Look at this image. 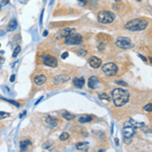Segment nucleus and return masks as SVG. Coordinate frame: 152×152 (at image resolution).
I'll list each match as a JSON object with an SVG mask.
<instances>
[{
    "label": "nucleus",
    "instance_id": "39448f33",
    "mask_svg": "<svg viewBox=\"0 0 152 152\" xmlns=\"http://www.w3.org/2000/svg\"><path fill=\"white\" fill-rule=\"evenodd\" d=\"M118 66L115 63H106L102 66V72L107 76H115L118 73Z\"/></svg>",
    "mask_w": 152,
    "mask_h": 152
},
{
    "label": "nucleus",
    "instance_id": "412c9836",
    "mask_svg": "<svg viewBox=\"0 0 152 152\" xmlns=\"http://www.w3.org/2000/svg\"><path fill=\"white\" fill-rule=\"evenodd\" d=\"M68 138H69V134H68V133H66V132L62 133V134H61V136H60V140H61V141H66Z\"/></svg>",
    "mask_w": 152,
    "mask_h": 152
},
{
    "label": "nucleus",
    "instance_id": "7c9ffc66",
    "mask_svg": "<svg viewBox=\"0 0 152 152\" xmlns=\"http://www.w3.org/2000/svg\"><path fill=\"white\" fill-rule=\"evenodd\" d=\"M139 57H140V58H141V59H142V60H143V61H144V62H146V61H147V59H146V58H145V57H143V56H142V55H140V54H139Z\"/></svg>",
    "mask_w": 152,
    "mask_h": 152
},
{
    "label": "nucleus",
    "instance_id": "4c0bfd02",
    "mask_svg": "<svg viewBox=\"0 0 152 152\" xmlns=\"http://www.w3.org/2000/svg\"><path fill=\"white\" fill-rule=\"evenodd\" d=\"M137 1H141V0H137Z\"/></svg>",
    "mask_w": 152,
    "mask_h": 152
},
{
    "label": "nucleus",
    "instance_id": "f8f14e48",
    "mask_svg": "<svg viewBox=\"0 0 152 152\" xmlns=\"http://www.w3.org/2000/svg\"><path fill=\"white\" fill-rule=\"evenodd\" d=\"M88 62H89V65L92 67V68H100L101 65V60L100 58H97V57H95V56H92V57H90L89 58V60H88Z\"/></svg>",
    "mask_w": 152,
    "mask_h": 152
},
{
    "label": "nucleus",
    "instance_id": "bb28decb",
    "mask_svg": "<svg viewBox=\"0 0 152 152\" xmlns=\"http://www.w3.org/2000/svg\"><path fill=\"white\" fill-rule=\"evenodd\" d=\"M68 55H69V53H68V52H64V53L62 54L61 58H62V59H66V58L68 57Z\"/></svg>",
    "mask_w": 152,
    "mask_h": 152
},
{
    "label": "nucleus",
    "instance_id": "f03ea898",
    "mask_svg": "<svg viewBox=\"0 0 152 152\" xmlns=\"http://www.w3.org/2000/svg\"><path fill=\"white\" fill-rule=\"evenodd\" d=\"M148 26V21L143 18H135L128 21L125 25V28L130 31H141Z\"/></svg>",
    "mask_w": 152,
    "mask_h": 152
},
{
    "label": "nucleus",
    "instance_id": "2eb2a0df",
    "mask_svg": "<svg viewBox=\"0 0 152 152\" xmlns=\"http://www.w3.org/2000/svg\"><path fill=\"white\" fill-rule=\"evenodd\" d=\"M92 121V117L89 116V115H83L81 117L78 118V122L80 124H85V123H89Z\"/></svg>",
    "mask_w": 152,
    "mask_h": 152
},
{
    "label": "nucleus",
    "instance_id": "72a5a7b5",
    "mask_svg": "<svg viewBox=\"0 0 152 152\" xmlns=\"http://www.w3.org/2000/svg\"><path fill=\"white\" fill-rule=\"evenodd\" d=\"M115 142H116V145H119V139L118 138L115 139Z\"/></svg>",
    "mask_w": 152,
    "mask_h": 152
},
{
    "label": "nucleus",
    "instance_id": "4468645a",
    "mask_svg": "<svg viewBox=\"0 0 152 152\" xmlns=\"http://www.w3.org/2000/svg\"><path fill=\"white\" fill-rule=\"evenodd\" d=\"M84 83H85L84 77H79V78H74V79H73V84H74V86L77 87V88L83 87Z\"/></svg>",
    "mask_w": 152,
    "mask_h": 152
},
{
    "label": "nucleus",
    "instance_id": "a878e982",
    "mask_svg": "<svg viewBox=\"0 0 152 152\" xmlns=\"http://www.w3.org/2000/svg\"><path fill=\"white\" fill-rule=\"evenodd\" d=\"M78 53H79V55H81V56H86V54H87V52L84 50H79Z\"/></svg>",
    "mask_w": 152,
    "mask_h": 152
},
{
    "label": "nucleus",
    "instance_id": "6ab92c4d",
    "mask_svg": "<svg viewBox=\"0 0 152 152\" xmlns=\"http://www.w3.org/2000/svg\"><path fill=\"white\" fill-rule=\"evenodd\" d=\"M16 27H17V21H16L15 19H12V20L8 24V30H9V31H12V30L16 29Z\"/></svg>",
    "mask_w": 152,
    "mask_h": 152
},
{
    "label": "nucleus",
    "instance_id": "c9c22d12",
    "mask_svg": "<svg viewBox=\"0 0 152 152\" xmlns=\"http://www.w3.org/2000/svg\"><path fill=\"white\" fill-rule=\"evenodd\" d=\"M115 1H122V0H115Z\"/></svg>",
    "mask_w": 152,
    "mask_h": 152
},
{
    "label": "nucleus",
    "instance_id": "393cba45",
    "mask_svg": "<svg viewBox=\"0 0 152 152\" xmlns=\"http://www.w3.org/2000/svg\"><path fill=\"white\" fill-rule=\"evenodd\" d=\"M19 52H20V47H19V46H17V47H16L15 49H14V51H13L12 57H13V58H15V57H16V56L18 55V53H19Z\"/></svg>",
    "mask_w": 152,
    "mask_h": 152
},
{
    "label": "nucleus",
    "instance_id": "9d476101",
    "mask_svg": "<svg viewBox=\"0 0 152 152\" xmlns=\"http://www.w3.org/2000/svg\"><path fill=\"white\" fill-rule=\"evenodd\" d=\"M70 80V77L68 75H64V74H61V75H58L56 77H54L53 79V83L55 85H59V84H62V83H65L67 81Z\"/></svg>",
    "mask_w": 152,
    "mask_h": 152
},
{
    "label": "nucleus",
    "instance_id": "2f4dec72",
    "mask_svg": "<svg viewBox=\"0 0 152 152\" xmlns=\"http://www.w3.org/2000/svg\"><path fill=\"white\" fill-rule=\"evenodd\" d=\"M43 99H44V97H43V96H42V97H40V99H39V100H38V101H37V102H36V103H35V104H36V105H37V104H38V103H39V102H40V101H43Z\"/></svg>",
    "mask_w": 152,
    "mask_h": 152
},
{
    "label": "nucleus",
    "instance_id": "20e7f679",
    "mask_svg": "<svg viewBox=\"0 0 152 152\" xmlns=\"http://www.w3.org/2000/svg\"><path fill=\"white\" fill-rule=\"evenodd\" d=\"M136 133V127L132 126H127L124 127L123 129V136H124V140L127 144H130L131 141H132V138L133 136L135 135Z\"/></svg>",
    "mask_w": 152,
    "mask_h": 152
},
{
    "label": "nucleus",
    "instance_id": "1a4fd4ad",
    "mask_svg": "<svg viewBox=\"0 0 152 152\" xmlns=\"http://www.w3.org/2000/svg\"><path fill=\"white\" fill-rule=\"evenodd\" d=\"M75 28H63V29H61L55 37H56V39H60V38H66V37H68V36H70V35H73V34H75Z\"/></svg>",
    "mask_w": 152,
    "mask_h": 152
},
{
    "label": "nucleus",
    "instance_id": "6e6552de",
    "mask_svg": "<svg viewBox=\"0 0 152 152\" xmlns=\"http://www.w3.org/2000/svg\"><path fill=\"white\" fill-rule=\"evenodd\" d=\"M42 60L44 62L45 65L49 66V67H57L58 66V60L54 57V56H51V55H47V54H44L42 56Z\"/></svg>",
    "mask_w": 152,
    "mask_h": 152
},
{
    "label": "nucleus",
    "instance_id": "aec40b11",
    "mask_svg": "<svg viewBox=\"0 0 152 152\" xmlns=\"http://www.w3.org/2000/svg\"><path fill=\"white\" fill-rule=\"evenodd\" d=\"M63 118L66 119V120H69V121H70V120L75 119V116H74L73 114H70V113L67 112V113H64V114H63Z\"/></svg>",
    "mask_w": 152,
    "mask_h": 152
},
{
    "label": "nucleus",
    "instance_id": "5701e85b",
    "mask_svg": "<svg viewBox=\"0 0 152 152\" xmlns=\"http://www.w3.org/2000/svg\"><path fill=\"white\" fill-rule=\"evenodd\" d=\"M10 116V114L8 113H4V112H0V120H3V119H6Z\"/></svg>",
    "mask_w": 152,
    "mask_h": 152
},
{
    "label": "nucleus",
    "instance_id": "dca6fc26",
    "mask_svg": "<svg viewBox=\"0 0 152 152\" xmlns=\"http://www.w3.org/2000/svg\"><path fill=\"white\" fill-rule=\"evenodd\" d=\"M88 147H89V145L87 142H79L76 144V149L80 150V151H87Z\"/></svg>",
    "mask_w": 152,
    "mask_h": 152
},
{
    "label": "nucleus",
    "instance_id": "423d86ee",
    "mask_svg": "<svg viewBox=\"0 0 152 152\" xmlns=\"http://www.w3.org/2000/svg\"><path fill=\"white\" fill-rule=\"evenodd\" d=\"M83 41V38L79 34H73L65 38V44L66 45H80Z\"/></svg>",
    "mask_w": 152,
    "mask_h": 152
},
{
    "label": "nucleus",
    "instance_id": "c756f323",
    "mask_svg": "<svg viewBox=\"0 0 152 152\" xmlns=\"http://www.w3.org/2000/svg\"><path fill=\"white\" fill-rule=\"evenodd\" d=\"M9 3V0H3L2 2H1V5L3 6V5H6V4H8Z\"/></svg>",
    "mask_w": 152,
    "mask_h": 152
},
{
    "label": "nucleus",
    "instance_id": "a211bd4d",
    "mask_svg": "<svg viewBox=\"0 0 152 152\" xmlns=\"http://www.w3.org/2000/svg\"><path fill=\"white\" fill-rule=\"evenodd\" d=\"M30 145H31V142H30L29 140H24V141H21L20 144H19L20 150H21V151H25V150L27 149V147L30 146Z\"/></svg>",
    "mask_w": 152,
    "mask_h": 152
},
{
    "label": "nucleus",
    "instance_id": "f3484780",
    "mask_svg": "<svg viewBox=\"0 0 152 152\" xmlns=\"http://www.w3.org/2000/svg\"><path fill=\"white\" fill-rule=\"evenodd\" d=\"M47 80V77L45 75H38L35 77V83L38 85H43Z\"/></svg>",
    "mask_w": 152,
    "mask_h": 152
},
{
    "label": "nucleus",
    "instance_id": "ddd939ff",
    "mask_svg": "<svg viewBox=\"0 0 152 152\" xmlns=\"http://www.w3.org/2000/svg\"><path fill=\"white\" fill-rule=\"evenodd\" d=\"M97 84H99L97 77L96 76H90L89 79H88V87L91 88V89H94V88H96Z\"/></svg>",
    "mask_w": 152,
    "mask_h": 152
},
{
    "label": "nucleus",
    "instance_id": "e433bc0d",
    "mask_svg": "<svg viewBox=\"0 0 152 152\" xmlns=\"http://www.w3.org/2000/svg\"><path fill=\"white\" fill-rule=\"evenodd\" d=\"M0 10H1V4H0Z\"/></svg>",
    "mask_w": 152,
    "mask_h": 152
},
{
    "label": "nucleus",
    "instance_id": "7ed1b4c3",
    "mask_svg": "<svg viewBox=\"0 0 152 152\" xmlns=\"http://www.w3.org/2000/svg\"><path fill=\"white\" fill-rule=\"evenodd\" d=\"M116 18V14L112 11H107V10H101L99 12L97 15V19L99 21L102 25H110L113 24L114 20Z\"/></svg>",
    "mask_w": 152,
    "mask_h": 152
},
{
    "label": "nucleus",
    "instance_id": "9b49d317",
    "mask_svg": "<svg viewBox=\"0 0 152 152\" xmlns=\"http://www.w3.org/2000/svg\"><path fill=\"white\" fill-rule=\"evenodd\" d=\"M45 123L47 124V126L51 128V129H54L55 127H57L58 125V120L56 118H53V117H50V116H47L45 117Z\"/></svg>",
    "mask_w": 152,
    "mask_h": 152
},
{
    "label": "nucleus",
    "instance_id": "0eeeda50",
    "mask_svg": "<svg viewBox=\"0 0 152 152\" xmlns=\"http://www.w3.org/2000/svg\"><path fill=\"white\" fill-rule=\"evenodd\" d=\"M116 45H117L119 48L125 49V50L131 49V48L133 47V44H132L131 40H130L129 38H126V37H120V38H118L117 41H116Z\"/></svg>",
    "mask_w": 152,
    "mask_h": 152
},
{
    "label": "nucleus",
    "instance_id": "f257e3e1",
    "mask_svg": "<svg viewBox=\"0 0 152 152\" xmlns=\"http://www.w3.org/2000/svg\"><path fill=\"white\" fill-rule=\"evenodd\" d=\"M112 99L114 101V104L116 106H123L126 104L129 99H130V93L124 88H115L112 91Z\"/></svg>",
    "mask_w": 152,
    "mask_h": 152
},
{
    "label": "nucleus",
    "instance_id": "f704fd0d",
    "mask_svg": "<svg viewBox=\"0 0 152 152\" xmlns=\"http://www.w3.org/2000/svg\"><path fill=\"white\" fill-rule=\"evenodd\" d=\"M47 35H48V31H44V36H45V37H46V36H47Z\"/></svg>",
    "mask_w": 152,
    "mask_h": 152
},
{
    "label": "nucleus",
    "instance_id": "473e14b6",
    "mask_svg": "<svg viewBox=\"0 0 152 152\" xmlns=\"http://www.w3.org/2000/svg\"><path fill=\"white\" fill-rule=\"evenodd\" d=\"M14 78H15V75H11V77H10V81H11V82L14 81Z\"/></svg>",
    "mask_w": 152,
    "mask_h": 152
},
{
    "label": "nucleus",
    "instance_id": "cd10ccee",
    "mask_svg": "<svg viewBox=\"0 0 152 152\" xmlns=\"http://www.w3.org/2000/svg\"><path fill=\"white\" fill-rule=\"evenodd\" d=\"M117 84H120V85H124V86H127V83L124 82V81H116Z\"/></svg>",
    "mask_w": 152,
    "mask_h": 152
},
{
    "label": "nucleus",
    "instance_id": "b1692460",
    "mask_svg": "<svg viewBox=\"0 0 152 152\" xmlns=\"http://www.w3.org/2000/svg\"><path fill=\"white\" fill-rule=\"evenodd\" d=\"M143 110H144L145 112H151L152 111V103L151 102H149L148 104H146V105L143 107Z\"/></svg>",
    "mask_w": 152,
    "mask_h": 152
},
{
    "label": "nucleus",
    "instance_id": "4be33fe9",
    "mask_svg": "<svg viewBox=\"0 0 152 152\" xmlns=\"http://www.w3.org/2000/svg\"><path fill=\"white\" fill-rule=\"evenodd\" d=\"M100 100H104L105 101H110V96L106 93H101V94H100Z\"/></svg>",
    "mask_w": 152,
    "mask_h": 152
},
{
    "label": "nucleus",
    "instance_id": "c85d7f7f",
    "mask_svg": "<svg viewBox=\"0 0 152 152\" xmlns=\"http://www.w3.org/2000/svg\"><path fill=\"white\" fill-rule=\"evenodd\" d=\"M78 2L80 3L81 6H84V5L86 4V0H78Z\"/></svg>",
    "mask_w": 152,
    "mask_h": 152
}]
</instances>
